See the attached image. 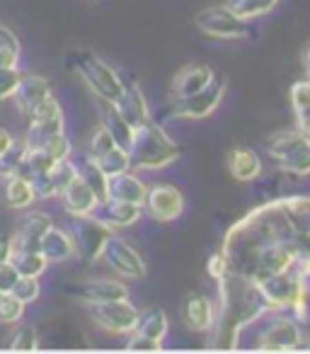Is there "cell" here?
<instances>
[{
    "label": "cell",
    "mask_w": 310,
    "mask_h": 354,
    "mask_svg": "<svg viewBox=\"0 0 310 354\" xmlns=\"http://www.w3.org/2000/svg\"><path fill=\"white\" fill-rule=\"evenodd\" d=\"M131 170H160L180 158V146L168 136L158 122H146L136 129L133 146L128 148Z\"/></svg>",
    "instance_id": "6da1fadb"
},
{
    "label": "cell",
    "mask_w": 310,
    "mask_h": 354,
    "mask_svg": "<svg viewBox=\"0 0 310 354\" xmlns=\"http://www.w3.org/2000/svg\"><path fill=\"white\" fill-rule=\"evenodd\" d=\"M70 66L75 68V73L83 78V83L97 95L99 100H114L122 95L124 80L119 78V73L109 64H104L97 54L88 49H78L70 54Z\"/></svg>",
    "instance_id": "7a4b0ae2"
},
{
    "label": "cell",
    "mask_w": 310,
    "mask_h": 354,
    "mask_svg": "<svg viewBox=\"0 0 310 354\" xmlns=\"http://www.w3.org/2000/svg\"><path fill=\"white\" fill-rule=\"evenodd\" d=\"M269 158L289 175H310V138L296 131H281L267 143Z\"/></svg>",
    "instance_id": "3957f363"
},
{
    "label": "cell",
    "mask_w": 310,
    "mask_h": 354,
    "mask_svg": "<svg viewBox=\"0 0 310 354\" xmlns=\"http://www.w3.org/2000/svg\"><path fill=\"white\" fill-rule=\"evenodd\" d=\"M194 27L206 37L216 39H250L255 35V27L250 20H242L226 6H209L194 15Z\"/></svg>",
    "instance_id": "277c9868"
},
{
    "label": "cell",
    "mask_w": 310,
    "mask_h": 354,
    "mask_svg": "<svg viewBox=\"0 0 310 354\" xmlns=\"http://www.w3.org/2000/svg\"><path fill=\"white\" fill-rule=\"evenodd\" d=\"M223 95H226V80L213 78L211 85L187 97H175L170 104L163 107V117L160 119H204L221 104Z\"/></svg>",
    "instance_id": "5b68a950"
},
{
    "label": "cell",
    "mask_w": 310,
    "mask_h": 354,
    "mask_svg": "<svg viewBox=\"0 0 310 354\" xmlns=\"http://www.w3.org/2000/svg\"><path fill=\"white\" fill-rule=\"evenodd\" d=\"M90 318L102 330L114 335H131L138 325V310L128 299L90 304Z\"/></svg>",
    "instance_id": "8992f818"
},
{
    "label": "cell",
    "mask_w": 310,
    "mask_h": 354,
    "mask_svg": "<svg viewBox=\"0 0 310 354\" xmlns=\"http://www.w3.org/2000/svg\"><path fill=\"white\" fill-rule=\"evenodd\" d=\"M109 236H112V231L107 226H102L95 216H73L70 238L75 243V252L85 262H95L102 257L104 243H107Z\"/></svg>",
    "instance_id": "52a82bcc"
},
{
    "label": "cell",
    "mask_w": 310,
    "mask_h": 354,
    "mask_svg": "<svg viewBox=\"0 0 310 354\" xmlns=\"http://www.w3.org/2000/svg\"><path fill=\"white\" fill-rule=\"evenodd\" d=\"M102 260L112 267L117 274L126 277V279H143L146 277V262H143L141 252L131 245L128 241L119 236H109L104 243Z\"/></svg>",
    "instance_id": "ba28073f"
},
{
    "label": "cell",
    "mask_w": 310,
    "mask_h": 354,
    "mask_svg": "<svg viewBox=\"0 0 310 354\" xmlns=\"http://www.w3.org/2000/svg\"><path fill=\"white\" fill-rule=\"evenodd\" d=\"M64 133V112L61 104L51 95L49 100L39 104L30 117V133H27V143L30 148H41L46 141H51L54 136Z\"/></svg>",
    "instance_id": "9c48e42d"
},
{
    "label": "cell",
    "mask_w": 310,
    "mask_h": 354,
    "mask_svg": "<svg viewBox=\"0 0 310 354\" xmlns=\"http://www.w3.org/2000/svg\"><path fill=\"white\" fill-rule=\"evenodd\" d=\"M143 209H146V214L153 221L170 223L182 216L184 197L175 185H153V187H148Z\"/></svg>",
    "instance_id": "30bf717a"
},
{
    "label": "cell",
    "mask_w": 310,
    "mask_h": 354,
    "mask_svg": "<svg viewBox=\"0 0 310 354\" xmlns=\"http://www.w3.org/2000/svg\"><path fill=\"white\" fill-rule=\"evenodd\" d=\"M300 344V325L298 318L291 315H276L271 323L262 330L260 349H271V352H291Z\"/></svg>",
    "instance_id": "8fae6325"
},
{
    "label": "cell",
    "mask_w": 310,
    "mask_h": 354,
    "mask_svg": "<svg viewBox=\"0 0 310 354\" xmlns=\"http://www.w3.org/2000/svg\"><path fill=\"white\" fill-rule=\"evenodd\" d=\"M66 294L83 304H104L114 299H128V289L117 279H85L66 286Z\"/></svg>",
    "instance_id": "7c38bea8"
},
{
    "label": "cell",
    "mask_w": 310,
    "mask_h": 354,
    "mask_svg": "<svg viewBox=\"0 0 310 354\" xmlns=\"http://www.w3.org/2000/svg\"><path fill=\"white\" fill-rule=\"evenodd\" d=\"M143 207L141 204L131 202H119V199H99L95 212L90 216L97 218L102 226H107L109 231H117V228H128L141 218Z\"/></svg>",
    "instance_id": "4fadbf2b"
},
{
    "label": "cell",
    "mask_w": 310,
    "mask_h": 354,
    "mask_svg": "<svg viewBox=\"0 0 310 354\" xmlns=\"http://www.w3.org/2000/svg\"><path fill=\"white\" fill-rule=\"evenodd\" d=\"M12 97H15V102H17V109L30 119L32 112H35L44 100L51 97V83L46 78H41V75L22 73Z\"/></svg>",
    "instance_id": "5bb4252c"
},
{
    "label": "cell",
    "mask_w": 310,
    "mask_h": 354,
    "mask_svg": "<svg viewBox=\"0 0 310 354\" xmlns=\"http://www.w3.org/2000/svg\"><path fill=\"white\" fill-rule=\"evenodd\" d=\"M180 315H182V323L187 325L194 333H206V330L213 328L216 323V306L209 296L204 294H189L187 299L182 301V308H180Z\"/></svg>",
    "instance_id": "9a60e30c"
},
{
    "label": "cell",
    "mask_w": 310,
    "mask_h": 354,
    "mask_svg": "<svg viewBox=\"0 0 310 354\" xmlns=\"http://www.w3.org/2000/svg\"><path fill=\"white\" fill-rule=\"evenodd\" d=\"M114 104H117V109L124 114V119H126L133 129H138L146 122H151V107H148V100H146V95H143V90L138 88L133 80H126V83H124L122 95L114 100Z\"/></svg>",
    "instance_id": "2e32d148"
},
{
    "label": "cell",
    "mask_w": 310,
    "mask_h": 354,
    "mask_svg": "<svg viewBox=\"0 0 310 354\" xmlns=\"http://www.w3.org/2000/svg\"><path fill=\"white\" fill-rule=\"evenodd\" d=\"M61 202H64V209L70 216H90L95 212V207H97L99 197L85 180L75 177L73 183L61 192Z\"/></svg>",
    "instance_id": "e0dca14e"
},
{
    "label": "cell",
    "mask_w": 310,
    "mask_h": 354,
    "mask_svg": "<svg viewBox=\"0 0 310 354\" xmlns=\"http://www.w3.org/2000/svg\"><path fill=\"white\" fill-rule=\"evenodd\" d=\"M216 78L211 66L206 64H189L175 75L173 80V95L175 97H187V95H194L199 90H204L206 85H211V80Z\"/></svg>",
    "instance_id": "ac0fdd59"
},
{
    "label": "cell",
    "mask_w": 310,
    "mask_h": 354,
    "mask_svg": "<svg viewBox=\"0 0 310 354\" xmlns=\"http://www.w3.org/2000/svg\"><path fill=\"white\" fill-rule=\"evenodd\" d=\"M148 187L141 183V177H136L133 172H119V175H109L107 180V197L119 199V202H131L141 204L146 202Z\"/></svg>",
    "instance_id": "d6986e66"
},
{
    "label": "cell",
    "mask_w": 310,
    "mask_h": 354,
    "mask_svg": "<svg viewBox=\"0 0 310 354\" xmlns=\"http://www.w3.org/2000/svg\"><path fill=\"white\" fill-rule=\"evenodd\" d=\"M99 104H102V112H99V117H102V127L107 129L109 136L114 138V143H117L119 148L128 151V148L133 146V138H136V129L124 119V114L119 112L114 102H109V100H99Z\"/></svg>",
    "instance_id": "ffe728a7"
},
{
    "label": "cell",
    "mask_w": 310,
    "mask_h": 354,
    "mask_svg": "<svg viewBox=\"0 0 310 354\" xmlns=\"http://www.w3.org/2000/svg\"><path fill=\"white\" fill-rule=\"evenodd\" d=\"M51 228V218L46 214L30 212L27 216L20 218L17 231L12 233V248H37L39 250L41 236Z\"/></svg>",
    "instance_id": "44dd1931"
},
{
    "label": "cell",
    "mask_w": 310,
    "mask_h": 354,
    "mask_svg": "<svg viewBox=\"0 0 310 354\" xmlns=\"http://www.w3.org/2000/svg\"><path fill=\"white\" fill-rule=\"evenodd\" d=\"M39 250H41V255L46 257V262H66L75 255V243H73V238H70V233L51 226L49 231L41 236Z\"/></svg>",
    "instance_id": "7402d4cb"
},
{
    "label": "cell",
    "mask_w": 310,
    "mask_h": 354,
    "mask_svg": "<svg viewBox=\"0 0 310 354\" xmlns=\"http://www.w3.org/2000/svg\"><path fill=\"white\" fill-rule=\"evenodd\" d=\"M228 167L238 183H252L262 172V158L252 148H235L228 158Z\"/></svg>",
    "instance_id": "603a6c76"
},
{
    "label": "cell",
    "mask_w": 310,
    "mask_h": 354,
    "mask_svg": "<svg viewBox=\"0 0 310 354\" xmlns=\"http://www.w3.org/2000/svg\"><path fill=\"white\" fill-rule=\"evenodd\" d=\"M75 162V170H78V177L80 180H85V183L90 185V187L95 189V194H97L99 199H107V172L99 167V162L95 160L90 153H83V156L73 158Z\"/></svg>",
    "instance_id": "cb8c5ba5"
},
{
    "label": "cell",
    "mask_w": 310,
    "mask_h": 354,
    "mask_svg": "<svg viewBox=\"0 0 310 354\" xmlns=\"http://www.w3.org/2000/svg\"><path fill=\"white\" fill-rule=\"evenodd\" d=\"M3 194H6V202L10 204L12 209H27L37 199L32 183L20 175L6 177V189H3Z\"/></svg>",
    "instance_id": "d4e9b609"
},
{
    "label": "cell",
    "mask_w": 310,
    "mask_h": 354,
    "mask_svg": "<svg viewBox=\"0 0 310 354\" xmlns=\"http://www.w3.org/2000/svg\"><path fill=\"white\" fill-rule=\"evenodd\" d=\"M10 262L15 265V270L20 272V274H27V277L44 274L46 265H49L46 257L41 255V250H37V248H12Z\"/></svg>",
    "instance_id": "484cf974"
},
{
    "label": "cell",
    "mask_w": 310,
    "mask_h": 354,
    "mask_svg": "<svg viewBox=\"0 0 310 354\" xmlns=\"http://www.w3.org/2000/svg\"><path fill=\"white\" fill-rule=\"evenodd\" d=\"M168 313L163 308H148L143 313H138V325H136V333L148 335V337H155L163 342V337L168 335Z\"/></svg>",
    "instance_id": "4316f807"
},
{
    "label": "cell",
    "mask_w": 310,
    "mask_h": 354,
    "mask_svg": "<svg viewBox=\"0 0 310 354\" xmlns=\"http://www.w3.org/2000/svg\"><path fill=\"white\" fill-rule=\"evenodd\" d=\"M223 6L242 20H257V17L269 15L279 6V0H226Z\"/></svg>",
    "instance_id": "83f0119b"
},
{
    "label": "cell",
    "mask_w": 310,
    "mask_h": 354,
    "mask_svg": "<svg viewBox=\"0 0 310 354\" xmlns=\"http://www.w3.org/2000/svg\"><path fill=\"white\" fill-rule=\"evenodd\" d=\"M27 151H30V143H27V138H22V141H15V138H12L10 148L0 156V175H3V177L15 175L17 167H20L22 160H25Z\"/></svg>",
    "instance_id": "f1b7e54d"
},
{
    "label": "cell",
    "mask_w": 310,
    "mask_h": 354,
    "mask_svg": "<svg viewBox=\"0 0 310 354\" xmlns=\"http://www.w3.org/2000/svg\"><path fill=\"white\" fill-rule=\"evenodd\" d=\"M97 162H99V167L107 172V177L131 170V158H128V151H124V148H119V146L109 148L104 156L97 158Z\"/></svg>",
    "instance_id": "f546056e"
},
{
    "label": "cell",
    "mask_w": 310,
    "mask_h": 354,
    "mask_svg": "<svg viewBox=\"0 0 310 354\" xmlns=\"http://www.w3.org/2000/svg\"><path fill=\"white\" fill-rule=\"evenodd\" d=\"M20 61V41L8 27L0 25V66L12 68Z\"/></svg>",
    "instance_id": "4dcf8cb0"
},
{
    "label": "cell",
    "mask_w": 310,
    "mask_h": 354,
    "mask_svg": "<svg viewBox=\"0 0 310 354\" xmlns=\"http://www.w3.org/2000/svg\"><path fill=\"white\" fill-rule=\"evenodd\" d=\"M10 294L15 299H20L22 304H35L39 299V277H27V274H20L15 281V286L10 289Z\"/></svg>",
    "instance_id": "1f68e13d"
},
{
    "label": "cell",
    "mask_w": 310,
    "mask_h": 354,
    "mask_svg": "<svg viewBox=\"0 0 310 354\" xmlns=\"http://www.w3.org/2000/svg\"><path fill=\"white\" fill-rule=\"evenodd\" d=\"M37 330L32 325H20L10 337L12 352H35L37 349Z\"/></svg>",
    "instance_id": "d6a6232c"
},
{
    "label": "cell",
    "mask_w": 310,
    "mask_h": 354,
    "mask_svg": "<svg viewBox=\"0 0 310 354\" xmlns=\"http://www.w3.org/2000/svg\"><path fill=\"white\" fill-rule=\"evenodd\" d=\"M25 313V304L8 291L0 296V323H17Z\"/></svg>",
    "instance_id": "836d02e7"
},
{
    "label": "cell",
    "mask_w": 310,
    "mask_h": 354,
    "mask_svg": "<svg viewBox=\"0 0 310 354\" xmlns=\"http://www.w3.org/2000/svg\"><path fill=\"white\" fill-rule=\"evenodd\" d=\"M114 146H117V143H114V138L109 136V131H107V129H104L102 124H99V127L93 131V136H90L88 153L95 158V160H97L99 156H104V153H107L109 148H114Z\"/></svg>",
    "instance_id": "e575fe53"
},
{
    "label": "cell",
    "mask_w": 310,
    "mask_h": 354,
    "mask_svg": "<svg viewBox=\"0 0 310 354\" xmlns=\"http://www.w3.org/2000/svg\"><path fill=\"white\" fill-rule=\"evenodd\" d=\"M22 73L17 71V66L12 68H6V66H0V100H8L15 95V88L20 83Z\"/></svg>",
    "instance_id": "d590c367"
},
{
    "label": "cell",
    "mask_w": 310,
    "mask_h": 354,
    "mask_svg": "<svg viewBox=\"0 0 310 354\" xmlns=\"http://www.w3.org/2000/svg\"><path fill=\"white\" fill-rule=\"evenodd\" d=\"M41 148H44V151L49 153V156L54 158L56 162L70 158V151H73V148H70V141L66 138V133H59V136H54L51 141H46Z\"/></svg>",
    "instance_id": "8d00e7d4"
},
{
    "label": "cell",
    "mask_w": 310,
    "mask_h": 354,
    "mask_svg": "<svg viewBox=\"0 0 310 354\" xmlns=\"http://www.w3.org/2000/svg\"><path fill=\"white\" fill-rule=\"evenodd\" d=\"M126 349H131V352H160L163 344H160V339L148 337V335H141V333L133 330L131 339L126 342Z\"/></svg>",
    "instance_id": "74e56055"
},
{
    "label": "cell",
    "mask_w": 310,
    "mask_h": 354,
    "mask_svg": "<svg viewBox=\"0 0 310 354\" xmlns=\"http://www.w3.org/2000/svg\"><path fill=\"white\" fill-rule=\"evenodd\" d=\"M308 104H310V78L296 80L291 85V107L300 109V107H308Z\"/></svg>",
    "instance_id": "f35d334b"
},
{
    "label": "cell",
    "mask_w": 310,
    "mask_h": 354,
    "mask_svg": "<svg viewBox=\"0 0 310 354\" xmlns=\"http://www.w3.org/2000/svg\"><path fill=\"white\" fill-rule=\"evenodd\" d=\"M17 277H20V272L15 270V265H12V262L0 265V291H3V294H8V291L15 286Z\"/></svg>",
    "instance_id": "ab89813d"
},
{
    "label": "cell",
    "mask_w": 310,
    "mask_h": 354,
    "mask_svg": "<svg viewBox=\"0 0 310 354\" xmlns=\"http://www.w3.org/2000/svg\"><path fill=\"white\" fill-rule=\"evenodd\" d=\"M293 114H296V129H298L305 138H310V104L308 107L293 109Z\"/></svg>",
    "instance_id": "60d3db41"
},
{
    "label": "cell",
    "mask_w": 310,
    "mask_h": 354,
    "mask_svg": "<svg viewBox=\"0 0 310 354\" xmlns=\"http://www.w3.org/2000/svg\"><path fill=\"white\" fill-rule=\"evenodd\" d=\"M10 255H12V238L0 236V265L10 262Z\"/></svg>",
    "instance_id": "b9f144b4"
},
{
    "label": "cell",
    "mask_w": 310,
    "mask_h": 354,
    "mask_svg": "<svg viewBox=\"0 0 310 354\" xmlns=\"http://www.w3.org/2000/svg\"><path fill=\"white\" fill-rule=\"evenodd\" d=\"M10 143H12L10 133H8V131H3V129H0V156H3V153H6L8 148H10Z\"/></svg>",
    "instance_id": "7bdbcfd3"
},
{
    "label": "cell",
    "mask_w": 310,
    "mask_h": 354,
    "mask_svg": "<svg viewBox=\"0 0 310 354\" xmlns=\"http://www.w3.org/2000/svg\"><path fill=\"white\" fill-rule=\"evenodd\" d=\"M303 68H305V73L310 75V44L305 46V51H303Z\"/></svg>",
    "instance_id": "ee69618b"
},
{
    "label": "cell",
    "mask_w": 310,
    "mask_h": 354,
    "mask_svg": "<svg viewBox=\"0 0 310 354\" xmlns=\"http://www.w3.org/2000/svg\"><path fill=\"white\" fill-rule=\"evenodd\" d=\"M0 296H3V291H0Z\"/></svg>",
    "instance_id": "f6af8a7d"
},
{
    "label": "cell",
    "mask_w": 310,
    "mask_h": 354,
    "mask_svg": "<svg viewBox=\"0 0 310 354\" xmlns=\"http://www.w3.org/2000/svg\"><path fill=\"white\" fill-rule=\"evenodd\" d=\"M308 78H310V75H308Z\"/></svg>",
    "instance_id": "bcb514c9"
}]
</instances>
